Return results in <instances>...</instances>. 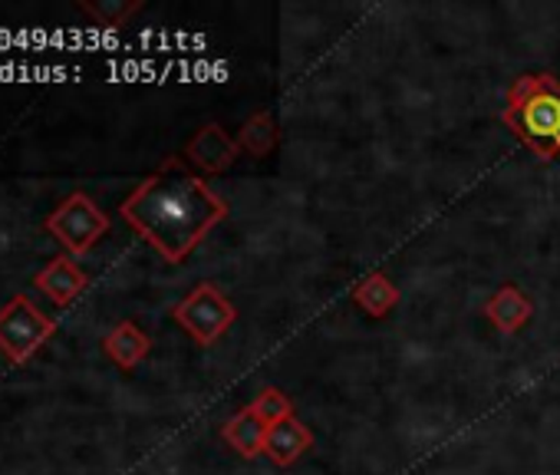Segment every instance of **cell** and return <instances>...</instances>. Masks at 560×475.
Returning <instances> with one entry per match:
<instances>
[{
  "label": "cell",
  "mask_w": 560,
  "mask_h": 475,
  "mask_svg": "<svg viewBox=\"0 0 560 475\" xmlns=\"http://www.w3.org/2000/svg\"><path fill=\"white\" fill-rule=\"evenodd\" d=\"M501 123L540 159L560 155V83L550 73H524L511 83Z\"/></svg>",
  "instance_id": "2"
},
{
  "label": "cell",
  "mask_w": 560,
  "mask_h": 475,
  "mask_svg": "<svg viewBox=\"0 0 560 475\" xmlns=\"http://www.w3.org/2000/svg\"><path fill=\"white\" fill-rule=\"evenodd\" d=\"M353 304H357L363 314H370V317H386V314H393V308L399 304V288L389 281L386 271H373V275H366L363 281H357V288H353Z\"/></svg>",
  "instance_id": "12"
},
{
  "label": "cell",
  "mask_w": 560,
  "mask_h": 475,
  "mask_svg": "<svg viewBox=\"0 0 560 475\" xmlns=\"http://www.w3.org/2000/svg\"><path fill=\"white\" fill-rule=\"evenodd\" d=\"M47 231L70 255H86L109 231V215L100 205H93L90 195L77 192L47 218Z\"/></svg>",
  "instance_id": "5"
},
{
  "label": "cell",
  "mask_w": 560,
  "mask_h": 475,
  "mask_svg": "<svg viewBox=\"0 0 560 475\" xmlns=\"http://www.w3.org/2000/svg\"><path fill=\"white\" fill-rule=\"evenodd\" d=\"M57 331V321L40 314L27 294H18L8 308H0V350L14 363L31 360L40 344H47Z\"/></svg>",
  "instance_id": "4"
},
{
  "label": "cell",
  "mask_w": 560,
  "mask_h": 475,
  "mask_svg": "<svg viewBox=\"0 0 560 475\" xmlns=\"http://www.w3.org/2000/svg\"><path fill=\"white\" fill-rule=\"evenodd\" d=\"M237 155H241L237 139H231L218 123L201 126L188 139V146H185V162L195 165L201 175H221V172H228L237 162Z\"/></svg>",
  "instance_id": "6"
},
{
  "label": "cell",
  "mask_w": 560,
  "mask_h": 475,
  "mask_svg": "<svg viewBox=\"0 0 560 475\" xmlns=\"http://www.w3.org/2000/svg\"><path fill=\"white\" fill-rule=\"evenodd\" d=\"M485 317L498 334H517L530 324L534 304L517 285H501L488 301H485Z\"/></svg>",
  "instance_id": "7"
},
{
  "label": "cell",
  "mask_w": 560,
  "mask_h": 475,
  "mask_svg": "<svg viewBox=\"0 0 560 475\" xmlns=\"http://www.w3.org/2000/svg\"><path fill=\"white\" fill-rule=\"evenodd\" d=\"M247 409H250V413H254L267 429L294 416V403H291V396H288L284 390H277V386L260 390V393L250 399V406H247Z\"/></svg>",
  "instance_id": "15"
},
{
  "label": "cell",
  "mask_w": 560,
  "mask_h": 475,
  "mask_svg": "<svg viewBox=\"0 0 560 475\" xmlns=\"http://www.w3.org/2000/svg\"><path fill=\"white\" fill-rule=\"evenodd\" d=\"M314 445V432L307 422H301L298 416L284 419V422H277L267 429V439H264V455L280 465V468H288L294 465L307 449Z\"/></svg>",
  "instance_id": "8"
},
{
  "label": "cell",
  "mask_w": 560,
  "mask_h": 475,
  "mask_svg": "<svg viewBox=\"0 0 560 475\" xmlns=\"http://www.w3.org/2000/svg\"><path fill=\"white\" fill-rule=\"evenodd\" d=\"M224 442L241 455V459H257L264 455V439H267V426L244 406L241 413H234L224 429H221Z\"/></svg>",
  "instance_id": "11"
},
{
  "label": "cell",
  "mask_w": 560,
  "mask_h": 475,
  "mask_svg": "<svg viewBox=\"0 0 560 475\" xmlns=\"http://www.w3.org/2000/svg\"><path fill=\"white\" fill-rule=\"evenodd\" d=\"M139 8H142V0H80V11H86L103 31L122 27Z\"/></svg>",
  "instance_id": "14"
},
{
  "label": "cell",
  "mask_w": 560,
  "mask_h": 475,
  "mask_svg": "<svg viewBox=\"0 0 560 475\" xmlns=\"http://www.w3.org/2000/svg\"><path fill=\"white\" fill-rule=\"evenodd\" d=\"M277 142H280L277 119H273V113H267V109L250 113L247 123H244L241 132H237V146H241V152H247L250 159H267V155L277 149Z\"/></svg>",
  "instance_id": "13"
},
{
  "label": "cell",
  "mask_w": 560,
  "mask_h": 475,
  "mask_svg": "<svg viewBox=\"0 0 560 475\" xmlns=\"http://www.w3.org/2000/svg\"><path fill=\"white\" fill-rule=\"evenodd\" d=\"M34 285H37L57 308H67V304L77 301L80 291L86 288V275L77 268V262H73L70 255H60V258H54V262L34 278Z\"/></svg>",
  "instance_id": "9"
},
{
  "label": "cell",
  "mask_w": 560,
  "mask_h": 475,
  "mask_svg": "<svg viewBox=\"0 0 560 475\" xmlns=\"http://www.w3.org/2000/svg\"><path fill=\"white\" fill-rule=\"evenodd\" d=\"M122 218L168 265H182L228 218V201L172 155L122 201Z\"/></svg>",
  "instance_id": "1"
},
{
  "label": "cell",
  "mask_w": 560,
  "mask_h": 475,
  "mask_svg": "<svg viewBox=\"0 0 560 475\" xmlns=\"http://www.w3.org/2000/svg\"><path fill=\"white\" fill-rule=\"evenodd\" d=\"M103 350H106V357H109L119 370H136V367L149 357L152 340H149V334H145L142 327H136L132 321H122V324H116V327L103 337Z\"/></svg>",
  "instance_id": "10"
},
{
  "label": "cell",
  "mask_w": 560,
  "mask_h": 475,
  "mask_svg": "<svg viewBox=\"0 0 560 475\" xmlns=\"http://www.w3.org/2000/svg\"><path fill=\"white\" fill-rule=\"evenodd\" d=\"M172 317H175V324H178L182 331H188V334L195 337V344L211 347V344H218V340L231 331L237 311H234V304L224 298L221 288H214V285L205 281V285L191 288L185 301L175 304Z\"/></svg>",
  "instance_id": "3"
},
{
  "label": "cell",
  "mask_w": 560,
  "mask_h": 475,
  "mask_svg": "<svg viewBox=\"0 0 560 475\" xmlns=\"http://www.w3.org/2000/svg\"><path fill=\"white\" fill-rule=\"evenodd\" d=\"M63 77H73L70 70L63 67H27V63H0V83H11V80H21V83H37V80H47V83H57Z\"/></svg>",
  "instance_id": "16"
}]
</instances>
